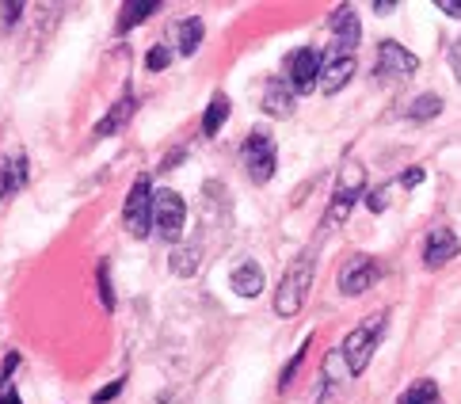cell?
<instances>
[{"instance_id":"4fadbf2b","label":"cell","mask_w":461,"mask_h":404,"mask_svg":"<svg viewBox=\"0 0 461 404\" xmlns=\"http://www.w3.org/2000/svg\"><path fill=\"white\" fill-rule=\"evenodd\" d=\"M27 175H31V165H27V157H23V153H15V157H8V160H0V199H12L15 191L27 184Z\"/></svg>"},{"instance_id":"9a60e30c","label":"cell","mask_w":461,"mask_h":404,"mask_svg":"<svg viewBox=\"0 0 461 404\" xmlns=\"http://www.w3.org/2000/svg\"><path fill=\"white\" fill-rule=\"evenodd\" d=\"M229 283H233V290L240 298H259L263 294V271H259V264H237V271L229 274Z\"/></svg>"},{"instance_id":"7c38bea8","label":"cell","mask_w":461,"mask_h":404,"mask_svg":"<svg viewBox=\"0 0 461 404\" xmlns=\"http://www.w3.org/2000/svg\"><path fill=\"white\" fill-rule=\"evenodd\" d=\"M457 252H461L457 237L450 229H435L431 237H427V245H423V264L427 267H442V264H450Z\"/></svg>"},{"instance_id":"603a6c76","label":"cell","mask_w":461,"mask_h":404,"mask_svg":"<svg viewBox=\"0 0 461 404\" xmlns=\"http://www.w3.org/2000/svg\"><path fill=\"white\" fill-rule=\"evenodd\" d=\"M95 286H100V301L104 310H114V290H111V264L100 260V267H95Z\"/></svg>"},{"instance_id":"ba28073f","label":"cell","mask_w":461,"mask_h":404,"mask_svg":"<svg viewBox=\"0 0 461 404\" xmlns=\"http://www.w3.org/2000/svg\"><path fill=\"white\" fill-rule=\"evenodd\" d=\"M377 279H382V264H377L374 256H355V260H348V267L339 271V290L348 298H358V294H366Z\"/></svg>"},{"instance_id":"484cf974","label":"cell","mask_w":461,"mask_h":404,"mask_svg":"<svg viewBox=\"0 0 461 404\" xmlns=\"http://www.w3.org/2000/svg\"><path fill=\"white\" fill-rule=\"evenodd\" d=\"M385 202H389V187H377V191H370V195H366V206L374 210V214H382Z\"/></svg>"},{"instance_id":"8992f818","label":"cell","mask_w":461,"mask_h":404,"mask_svg":"<svg viewBox=\"0 0 461 404\" xmlns=\"http://www.w3.org/2000/svg\"><path fill=\"white\" fill-rule=\"evenodd\" d=\"M416 69H420L416 54L404 50L401 42H382V46H377V66H374V76L382 80V85H401V80H408Z\"/></svg>"},{"instance_id":"7402d4cb","label":"cell","mask_w":461,"mask_h":404,"mask_svg":"<svg viewBox=\"0 0 461 404\" xmlns=\"http://www.w3.org/2000/svg\"><path fill=\"white\" fill-rule=\"evenodd\" d=\"M157 8H160L157 0H153V4H126V8H122V15H119V35H126V31H134L141 20H149V15H153Z\"/></svg>"},{"instance_id":"f1b7e54d","label":"cell","mask_w":461,"mask_h":404,"mask_svg":"<svg viewBox=\"0 0 461 404\" xmlns=\"http://www.w3.org/2000/svg\"><path fill=\"white\" fill-rule=\"evenodd\" d=\"M0 404H20V393H15L8 382H0Z\"/></svg>"},{"instance_id":"ac0fdd59","label":"cell","mask_w":461,"mask_h":404,"mask_svg":"<svg viewBox=\"0 0 461 404\" xmlns=\"http://www.w3.org/2000/svg\"><path fill=\"white\" fill-rule=\"evenodd\" d=\"M225 119H229V95L225 92H213V100L206 103V115H203V134L206 138H218Z\"/></svg>"},{"instance_id":"1f68e13d","label":"cell","mask_w":461,"mask_h":404,"mask_svg":"<svg viewBox=\"0 0 461 404\" xmlns=\"http://www.w3.org/2000/svg\"><path fill=\"white\" fill-rule=\"evenodd\" d=\"M438 12H447V15H454V20H461V4H447V0H442Z\"/></svg>"},{"instance_id":"ffe728a7","label":"cell","mask_w":461,"mask_h":404,"mask_svg":"<svg viewBox=\"0 0 461 404\" xmlns=\"http://www.w3.org/2000/svg\"><path fill=\"white\" fill-rule=\"evenodd\" d=\"M438 115H442V100H438V95H416L411 107H408V119L411 122H431Z\"/></svg>"},{"instance_id":"30bf717a","label":"cell","mask_w":461,"mask_h":404,"mask_svg":"<svg viewBox=\"0 0 461 404\" xmlns=\"http://www.w3.org/2000/svg\"><path fill=\"white\" fill-rule=\"evenodd\" d=\"M317 76H321V54L317 50H294L290 54V92L294 95H309L317 88Z\"/></svg>"},{"instance_id":"44dd1931","label":"cell","mask_w":461,"mask_h":404,"mask_svg":"<svg viewBox=\"0 0 461 404\" xmlns=\"http://www.w3.org/2000/svg\"><path fill=\"white\" fill-rule=\"evenodd\" d=\"M435 400H438V385L431 378L411 382L408 390H404V397H401V404H435Z\"/></svg>"},{"instance_id":"2e32d148","label":"cell","mask_w":461,"mask_h":404,"mask_svg":"<svg viewBox=\"0 0 461 404\" xmlns=\"http://www.w3.org/2000/svg\"><path fill=\"white\" fill-rule=\"evenodd\" d=\"M168 267H172V274H179V279H191V274H199V267H203V248L199 245H176L168 256Z\"/></svg>"},{"instance_id":"4dcf8cb0","label":"cell","mask_w":461,"mask_h":404,"mask_svg":"<svg viewBox=\"0 0 461 404\" xmlns=\"http://www.w3.org/2000/svg\"><path fill=\"white\" fill-rule=\"evenodd\" d=\"M20 15H23V4H5V23H8V27L20 20Z\"/></svg>"},{"instance_id":"277c9868","label":"cell","mask_w":461,"mask_h":404,"mask_svg":"<svg viewBox=\"0 0 461 404\" xmlns=\"http://www.w3.org/2000/svg\"><path fill=\"white\" fill-rule=\"evenodd\" d=\"M184 225H187V202L168 187L153 191V233L164 240H176L184 233Z\"/></svg>"},{"instance_id":"5b68a950","label":"cell","mask_w":461,"mask_h":404,"mask_svg":"<svg viewBox=\"0 0 461 404\" xmlns=\"http://www.w3.org/2000/svg\"><path fill=\"white\" fill-rule=\"evenodd\" d=\"M122 225L134 237H149L153 233V184L149 175H138L134 187H130V199L122 210Z\"/></svg>"},{"instance_id":"7a4b0ae2","label":"cell","mask_w":461,"mask_h":404,"mask_svg":"<svg viewBox=\"0 0 461 404\" xmlns=\"http://www.w3.org/2000/svg\"><path fill=\"white\" fill-rule=\"evenodd\" d=\"M309 286H312V252L298 256V260L290 264V271L283 274V283H278V290H275V313L278 317H298Z\"/></svg>"},{"instance_id":"d6986e66","label":"cell","mask_w":461,"mask_h":404,"mask_svg":"<svg viewBox=\"0 0 461 404\" xmlns=\"http://www.w3.org/2000/svg\"><path fill=\"white\" fill-rule=\"evenodd\" d=\"M134 100H122V103H114L111 111H107V119L100 122V126H95V138H111V134H119L122 130V126L130 122V115H134Z\"/></svg>"},{"instance_id":"d4e9b609","label":"cell","mask_w":461,"mask_h":404,"mask_svg":"<svg viewBox=\"0 0 461 404\" xmlns=\"http://www.w3.org/2000/svg\"><path fill=\"white\" fill-rule=\"evenodd\" d=\"M305 351H309V339H305V344H302L298 351H294V359L286 363V370H283V378H278V385H283V390H286V385H290V378H294V370H298V363L305 359Z\"/></svg>"},{"instance_id":"4316f807","label":"cell","mask_w":461,"mask_h":404,"mask_svg":"<svg viewBox=\"0 0 461 404\" xmlns=\"http://www.w3.org/2000/svg\"><path fill=\"white\" fill-rule=\"evenodd\" d=\"M423 180H427V172H423V168H408V172L401 175V187H404V191H411V187H420Z\"/></svg>"},{"instance_id":"9c48e42d","label":"cell","mask_w":461,"mask_h":404,"mask_svg":"<svg viewBox=\"0 0 461 404\" xmlns=\"http://www.w3.org/2000/svg\"><path fill=\"white\" fill-rule=\"evenodd\" d=\"M358 73V61L355 54H332V58H321V76H317V85L324 95H336L348 88V80Z\"/></svg>"},{"instance_id":"cb8c5ba5","label":"cell","mask_w":461,"mask_h":404,"mask_svg":"<svg viewBox=\"0 0 461 404\" xmlns=\"http://www.w3.org/2000/svg\"><path fill=\"white\" fill-rule=\"evenodd\" d=\"M168 66H172V50H168V46H149V54H145V69L164 73Z\"/></svg>"},{"instance_id":"3957f363","label":"cell","mask_w":461,"mask_h":404,"mask_svg":"<svg viewBox=\"0 0 461 404\" xmlns=\"http://www.w3.org/2000/svg\"><path fill=\"white\" fill-rule=\"evenodd\" d=\"M358 195H366V168L358 165V160H348V168H343L339 184L332 191V202H328V214H324V229H332V225H343L351 214V206L358 202Z\"/></svg>"},{"instance_id":"5bb4252c","label":"cell","mask_w":461,"mask_h":404,"mask_svg":"<svg viewBox=\"0 0 461 404\" xmlns=\"http://www.w3.org/2000/svg\"><path fill=\"white\" fill-rule=\"evenodd\" d=\"M263 115H271V119H290L294 115V92L286 80H275V85H267V92H263Z\"/></svg>"},{"instance_id":"83f0119b","label":"cell","mask_w":461,"mask_h":404,"mask_svg":"<svg viewBox=\"0 0 461 404\" xmlns=\"http://www.w3.org/2000/svg\"><path fill=\"white\" fill-rule=\"evenodd\" d=\"M119 393H122V382H111V385H104V390H100V393H95L92 400H95V404H107V400H114V397H119Z\"/></svg>"},{"instance_id":"e0dca14e","label":"cell","mask_w":461,"mask_h":404,"mask_svg":"<svg viewBox=\"0 0 461 404\" xmlns=\"http://www.w3.org/2000/svg\"><path fill=\"white\" fill-rule=\"evenodd\" d=\"M176 27H179V31H176V46H179V58H191L194 50H199L203 35H206V23L199 20V15H191V20L176 23Z\"/></svg>"},{"instance_id":"8fae6325","label":"cell","mask_w":461,"mask_h":404,"mask_svg":"<svg viewBox=\"0 0 461 404\" xmlns=\"http://www.w3.org/2000/svg\"><path fill=\"white\" fill-rule=\"evenodd\" d=\"M332 35H336V50L332 54H351L358 39H362V31H358V15L351 4H343L336 15H332Z\"/></svg>"},{"instance_id":"52a82bcc","label":"cell","mask_w":461,"mask_h":404,"mask_svg":"<svg viewBox=\"0 0 461 404\" xmlns=\"http://www.w3.org/2000/svg\"><path fill=\"white\" fill-rule=\"evenodd\" d=\"M244 168H249V175H252L256 184H267L271 175H275L278 153H275V141L263 134V130L249 134V141H244Z\"/></svg>"},{"instance_id":"f546056e","label":"cell","mask_w":461,"mask_h":404,"mask_svg":"<svg viewBox=\"0 0 461 404\" xmlns=\"http://www.w3.org/2000/svg\"><path fill=\"white\" fill-rule=\"evenodd\" d=\"M179 160H187V149H176L172 157H164V165H160V172H168V168H176Z\"/></svg>"},{"instance_id":"6da1fadb","label":"cell","mask_w":461,"mask_h":404,"mask_svg":"<svg viewBox=\"0 0 461 404\" xmlns=\"http://www.w3.org/2000/svg\"><path fill=\"white\" fill-rule=\"evenodd\" d=\"M382 332H385V313H374L362 320V325H355V332L343 339L339 355H343V363H348V374H362V370L370 366L377 344H382Z\"/></svg>"}]
</instances>
